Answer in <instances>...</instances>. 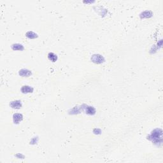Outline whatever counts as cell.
<instances>
[{
    "instance_id": "cell-1",
    "label": "cell",
    "mask_w": 163,
    "mask_h": 163,
    "mask_svg": "<svg viewBox=\"0 0 163 163\" xmlns=\"http://www.w3.org/2000/svg\"><path fill=\"white\" fill-rule=\"evenodd\" d=\"M150 140L152 141L154 143H162V130L161 129H156L152 131Z\"/></svg>"
},
{
    "instance_id": "cell-2",
    "label": "cell",
    "mask_w": 163,
    "mask_h": 163,
    "mask_svg": "<svg viewBox=\"0 0 163 163\" xmlns=\"http://www.w3.org/2000/svg\"><path fill=\"white\" fill-rule=\"evenodd\" d=\"M91 60L92 62L98 64H100L104 61V58L100 55H94L91 57Z\"/></svg>"
},
{
    "instance_id": "cell-3",
    "label": "cell",
    "mask_w": 163,
    "mask_h": 163,
    "mask_svg": "<svg viewBox=\"0 0 163 163\" xmlns=\"http://www.w3.org/2000/svg\"><path fill=\"white\" fill-rule=\"evenodd\" d=\"M22 120V115L19 113H15L13 115V121L15 123H19V122Z\"/></svg>"
},
{
    "instance_id": "cell-4",
    "label": "cell",
    "mask_w": 163,
    "mask_h": 163,
    "mask_svg": "<svg viewBox=\"0 0 163 163\" xmlns=\"http://www.w3.org/2000/svg\"><path fill=\"white\" fill-rule=\"evenodd\" d=\"M19 75L22 77H29L31 75V72L29 71V70H27V69H21L20 72H19Z\"/></svg>"
},
{
    "instance_id": "cell-5",
    "label": "cell",
    "mask_w": 163,
    "mask_h": 163,
    "mask_svg": "<svg viewBox=\"0 0 163 163\" xmlns=\"http://www.w3.org/2000/svg\"><path fill=\"white\" fill-rule=\"evenodd\" d=\"M10 106L12 107L13 108L19 109L21 108L22 105H21V103L20 101H12L11 103Z\"/></svg>"
},
{
    "instance_id": "cell-6",
    "label": "cell",
    "mask_w": 163,
    "mask_h": 163,
    "mask_svg": "<svg viewBox=\"0 0 163 163\" xmlns=\"http://www.w3.org/2000/svg\"><path fill=\"white\" fill-rule=\"evenodd\" d=\"M21 90L23 93H28V92H32L33 91V89L32 87H30L29 86H23Z\"/></svg>"
},
{
    "instance_id": "cell-7",
    "label": "cell",
    "mask_w": 163,
    "mask_h": 163,
    "mask_svg": "<svg viewBox=\"0 0 163 163\" xmlns=\"http://www.w3.org/2000/svg\"><path fill=\"white\" fill-rule=\"evenodd\" d=\"M48 58L50 61H52V62H56L57 59V57L54 53H49L48 54Z\"/></svg>"
},
{
    "instance_id": "cell-8",
    "label": "cell",
    "mask_w": 163,
    "mask_h": 163,
    "mask_svg": "<svg viewBox=\"0 0 163 163\" xmlns=\"http://www.w3.org/2000/svg\"><path fill=\"white\" fill-rule=\"evenodd\" d=\"M26 35V36H27V38H31V39H34V38H37V36H38L36 34L34 33L33 31L27 32Z\"/></svg>"
},
{
    "instance_id": "cell-9",
    "label": "cell",
    "mask_w": 163,
    "mask_h": 163,
    "mask_svg": "<svg viewBox=\"0 0 163 163\" xmlns=\"http://www.w3.org/2000/svg\"><path fill=\"white\" fill-rule=\"evenodd\" d=\"M12 48L15 50H24V47L22 45L20 44H15L12 46Z\"/></svg>"
},
{
    "instance_id": "cell-10",
    "label": "cell",
    "mask_w": 163,
    "mask_h": 163,
    "mask_svg": "<svg viewBox=\"0 0 163 163\" xmlns=\"http://www.w3.org/2000/svg\"><path fill=\"white\" fill-rule=\"evenodd\" d=\"M86 112L87 113H89V114H94L95 113V110L94 108H93L92 107H87V109L86 110Z\"/></svg>"
}]
</instances>
